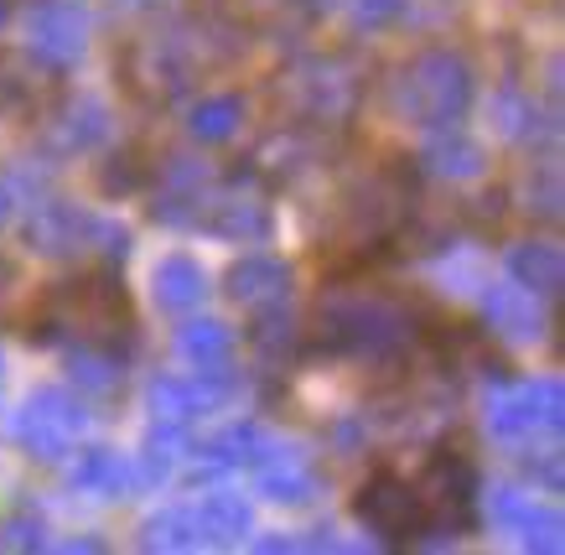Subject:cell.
I'll return each mask as SVG.
<instances>
[{
    "instance_id": "1",
    "label": "cell",
    "mask_w": 565,
    "mask_h": 555,
    "mask_svg": "<svg viewBox=\"0 0 565 555\" xmlns=\"http://www.w3.org/2000/svg\"><path fill=\"white\" fill-rule=\"evenodd\" d=\"M36 338H73L88 348H109L130 332V296L115 276H78L36 296L32 307Z\"/></svg>"
},
{
    "instance_id": "2",
    "label": "cell",
    "mask_w": 565,
    "mask_h": 555,
    "mask_svg": "<svg viewBox=\"0 0 565 555\" xmlns=\"http://www.w3.org/2000/svg\"><path fill=\"white\" fill-rule=\"evenodd\" d=\"M411 483L420 499V514H426V535H462L478 524V478H472L462 451H430L426 468Z\"/></svg>"
},
{
    "instance_id": "3",
    "label": "cell",
    "mask_w": 565,
    "mask_h": 555,
    "mask_svg": "<svg viewBox=\"0 0 565 555\" xmlns=\"http://www.w3.org/2000/svg\"><path fill=\"white\" fill-rule=\"evenodd\" d=\"M359 520L374 530L379 540L390 545H411V540L426 535V514H420V499H415V483L399 478V472H374L359 493Z\"/></svg>"
}]
</instances>
